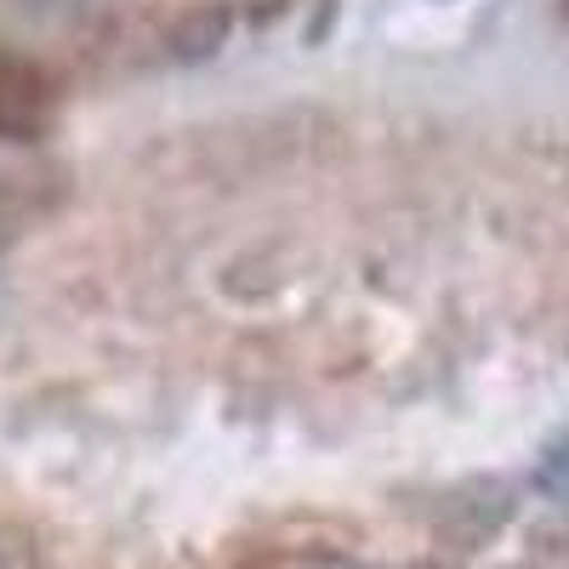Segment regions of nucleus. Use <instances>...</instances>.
<instances>
[{
	"instance_id": "f257e3e1",
	"label": "nucleus",
	"mask_w": 569,
	"mask_h": 569,
	"mask_svg": "<svg viewBox=\"0 0 569 569\" xmlns=\"http://www.w3.org/2000/svg\"><path fill=\"white\" fill-rule=\"evenodd\" d=\"M46 120H52V86H46V74L12 52H0V131L40 137Z\"/></svg>"
},
{
	"instance_id": "f03ea898",
	"label": "nucleus",
	"mask_w": 569,
	"mask_h": 569,
	"mask_svg": "<svg viewBox=\"0 0 569 569\" xmlns=\"http://www.w3.org/2000/svg\"><path fill=\"white\" fill-rule=\"evenodd\" d=\"M251 569H376L365 558H342V552H268Z\"/></svg>"
},
{
	"instance_id": "7ed1b4c3",
	"label": "nucleus",
	"mask_w": 569,
	"mask_h": 569,
	"mask_svg": "<svg viewBox=\"0 0 569 569\" xmlns=\"http://www.w3.org/2000/svg\"><path fill=\"white\" fill-rule=\"evenodd\" d=\"M0 569H40V552L29 547V536L0 530Z\"/></svg>"
},
{
	"instance_id": "20e7f679",
	"label": "nucleus",
	"mask_w": 569,
	"mask_h": 569,
	"mask_svg": "<svg viewBox=\"0 0 569 569\" xmlns=\"http://www.w3.org/2000/svg\"><path fill=\"white\" fill-rule=\"evenodd\" d=\"M29 7H69L74 12V7H91V0H29Z\"/></svg>"
}]
</instances>
